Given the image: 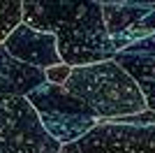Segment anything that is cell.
<instances>
[{
    "mask_svg": "<svg viewBox=\"0 0 155 153\" xmlns=\"http://www.w3.org/2000/svg\"><path fill=\"white\" fill-rule=\"evenodd\" d=\"M21 21L51 32L58 56L67 65H88L114 58L104 30L100 0H21Z\"/></svg>",
    "mask_w": 155,
    "mask_h": 153,
    "instance_id": "6da1fadb",
    "label": "cell"
},
{
    "mask_svg": "<svg viewBox=\"0 0 155 153\" xmlns=\"http://www.w3.org/2000/svg\"><path fill=\"white\" fill-rule=\"evenodd\" d=\"M63 86L91 107L97 121H120L146 111L139 86L114 60L74 65Z\"/></svg>",
    "mask_w": 155,
    "mask_h": 153,
    "instance_id": "7a4b0ae2",
    "label": "cell"
},
{
    "mask_svg": "<svg viewBox=\"0 0 155 153\" xmlns=\"http://www.w3.org/2000/svg\"><path fill=\"white\" fill-rule=\"evenodd\" d=\"M26 97L0 95V153H60Z\"/></svg>",
    "mask_w": 155,
    "mask_h": 153,
    "instance_id": "277c9868",
    "label": "cell"
},
{
    "mask_svg": "<svg viewBox=\"0 0 155 153\" xmlns=\"http://www.w3.org/2000/svg\"><path fill=\"white\" fill-rule=\"evenodd\" d=\"M100 7L114 51L155 35V0H100Z\"/></svg>",
    "mask_w": 155,
    "mask_h": 153,
    "instance_id": "5b68a950",
    "label": "cell"
},
{
    "mask_svg": "<svg viewBox=\"0 0 155 153\" xmlns=\"http://www.w3.org/2000/svg\"><path fill=\"white\" fill-rule=\"evenodd\" d=\"M81 153H155V123L100 121L77 141Z\"/></svg>",
    "mask_w": 155,
    "mask_h": 153,
    "instance_id": "8992f818",
    "label": "cell"
},
{
    "mask_svg": "<svg viewBox=\"0 0 155 153\" xmlns=\"http://www.w3.org/2000/svg\"><path fill=\"white\" fill-rule=\"evenodd\" d=\"M44 81V70L16 60L14 56H9V51L0 42V95L26 97L30 90H35Z\"/></svg>",
    "mask_w": 155,
    "mask_h": 153,
    "instance_id": "9c48e42d",
    "label": "cell"
},
{
    "mask_svg": "<svg viewBox=\"0 0 155 153\" xmlns=\"http://www.w3.org/2000/svg\"><path fill=\"white\" fill-rule=\"evenodd\" d=\"M26 100L35 109L49 137H53L60 146L79 141L88 130H93L100 123L97 116L91 111V107L81 102L77 95H72L65 86L44 81L42 86L30 90Z\"/></svg>",
    "mask_w": 155,
    "mask_h": 153,
    "instance_id": "3957f363",
    "label": "cell"
},
{
    "mask_svg": "<svg viewBox=\"0 0 155 153\" xmlns=\"http://www.w3.org/2000/svg\"><path fill=\"white\" fill-rule=\"evenodd\" d=\"M70 70L72 65L67 63H58V65H51V67H46L44 70V76L49 83H56V86H63L67 81V76H70Z\"/></svg>",
    "mask_w": 155,
    "mask_h": 153,
    "instance_id": "8fae6325",
    "label": "cell"
},
{
    "mask_svg": "<svg viewBox=\"0 0 155 153\" xmlns=\"http://www.w3.org/2000/svg\"><path fill=\"white\" fill-rule=\"evenodd\" d=\"M111 60L134 79L143 95L146 109L155 111V35L137 39L125 49H118Z\"/></svg>",
    "mask_w": 155,
    "mask_h": 153,
    "instance_id": "ba28073f",
    "label": "cell"
},
{
    "mask_svg": "<svg viewBox=\"0 0 155 153\" xmlns=\"http://www.w3.org/2000/svg\"><path fill=\"white\" fill-rule=\"evenodd\" d=\"M2 46L16 60H21L26 65H32V67H39V70H46L51 65L63 63L58 56L56 37L51 32L35 30V28H30L23 21L2 39Z\"/></svg>",
    "mask_w": 155,
    "mask_h": 153,
    "instance_id": "52a82bcc",
    "label": "cell"
},
{
    "mask_svg": "<svg viewBox=\"0 0 155 153\" xmlns=\"http://www.w3.org/2000/svg\"><path fill=\"white\" fill-rule=\"evenodd\" d=\"M60 153H81V151H79L77 141H74V144H65V146L60 148Z\"/></svg>",
    "mask_w": 155,
    "mask_h": 153,
    "instance_id": "7c38bea8",
    "label": "cell"
},
{
    "mask_svg": "<svg viewBox=\"0 0 155 153\" xmlns=\"http://www.w3.org/2000/svg\"><path fill=\"white\" fill-rule=\"evenodd\" d=\"M21 23V0H0V42Z\"/></svg>",
    "mask_w": 155,
    "mask_h": 153,
    "instance_id": "30bf717a",
    "label": "cell"
}]
</instances>
